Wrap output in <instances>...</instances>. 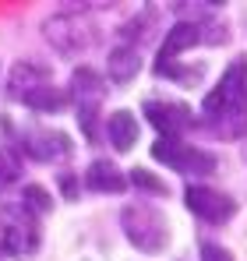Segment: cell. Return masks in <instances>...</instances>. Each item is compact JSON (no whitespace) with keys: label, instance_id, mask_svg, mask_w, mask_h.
<instances>
[{"label":"cell","instance_id":"obj_1","mask_svg":"<svg viewBox=\"0 0 247 261\" xmlns=\"http://www.w3.org/2000/svg\"><path fill=\"white\" fill-rule=\"evenodd\" d=\"M124 233H127V240H131L138 251H145V254H159L166 247V240H169L163 212L152 208V205H145V201L124 208Z\"/></svg>","mask_w":247,"mask_h":261},{"label":"cell","instance_id":"obj_2","mask_svg":"<svg viewBox=\"0 0 247 261\" xmlns=\"http://www.w3.org/2000/svg\"><path fill=\"white\" fill-rule=\"evenodd\" d=\"M247 110V57H237L215 92L205 95V113L208 117H240Z\"/></svg>","mask_w":247,"mask_h":261},{"label":"cell","instance_id":"obj_3","mask_svg":"<svg viewBox=\"0 0 247 261\" xmlns=\"http://www.w3.org/2000/svg\"><path fill=\"white\" fill-rule=\"evenodd\" d=\"M0 233L14 258H32L39 251V222L25 205H0Z\"/></svg>","mask_w":247,"mask_h":261},{"label":"cell","instance_id":"obj_4","mask_svg":"<svg viewBox=\"0 0 247 261\" xmlns=\"http://www.w3.org/2000/svg\"><path fill=\"white\" fill-rule=\"evenodd\" d=\"M152 159H159V163L180 170V173H194V176L215 173V155L212 152L194 148V145H180L177 138H159L152 145Z\"/></svg>","mask_w":247,"mask_h":261},{"label":"cell","instance_id":"obj_5","mask_svg":"<svg viewBox=\"0 0 247 261\" xmlns=\"http://www.w3.org/2000/svg\"><path fill=\"white\" fill-rule=\"evenodd\" d=\"M46 39L60 53L71 57V53H82V49H88L95 43V32H92V25L82 14H57V18L46 21Z\"/></svg>","mask_w":247,"mask_h":261},{"label":"cell","instance_id":"obj_6","mask_svg":"<svg viewBox=\"0 0 247 261\" xmlns=\"http://www.w3.org/2000/svg\"><path fill=\"white\" fill-rule=\"evenodd\" d=\"M184 198H187V208L194 216H202L205 222H226L237 212V201L223 191H212V187H187Z\"/></svg>","mask_w":247,"mask_h":261},{"label":"cell","instance_id":"obj_7","mask_svg":"<svg viewBox=\"0 0 247 261\" xmlns=\"http://www.w3.org/2000/svg\"><path fill=\"white\" fill-rule=\"evenodd\" d=\"M145 113H149V120L163 130L166 138H177V134H184L191 127V110L184 102H173V99H149Z\"/></svg>","mask_w":247,"mask_h":261},{"label":"cell","instance_id":"obj_8","mask_svg":"<svg viewBox=\"0 0 247 261\" xmlns=\"http://www.w3.org/2000/svg\"><path fill=\"white\" fill-rule=\"evenodd\" d=\"M21 148L29 155H36L42 163H53V159H67L71 155V141L67 134H53V130H32L21 138Z\"/></svg>","mask_w":247,"mask_h":261},{"label":"cell","instance_id":"obj_9","mask_svg":"<svg viewBox=\"0 0 247 261\" xmlns=\"http://www.w3.org/2000/svg\"><path fill=\"white\" fill-rule=\"evenodd\" d=\"M50 85V71L36 64V60H21V64H14V71H11V99H25V95H32L36 88H46Z\"/></svg>","mask_w":247,"mask_h":261},{"label":"cell","instance_id":"obj_10","mask_svg":"<svg viewBox=\"0 0 247 261\" xmlns=\"http://www.w3.org/2000/svg\"><path fill=\"white\" fill-rule=\"evenodd\" d=\"M85 184L92 187V191H103V194H120L124 187H127V176L113 166V163H92L88 170H85Z\"/></svg>","mask_w":247,"mask_h":261},{"label":"cell","instance_id":"obj_11","mask_svg":"<svg viewBox=\"0 0 247 261\" xmlns=\"http://www.w3.org/2000/svg\"><path fill=\"white\" fill-rule=\"evenodd\" d=\"M106 134H110V141H113L117 152H131L134 141H138V120H134V113H127V110L110 113V120H106Z\"/></svg>","mask_w":247,"mask_h":261},{"label":"cell","instance_id":"obj_12","mask_svg":"<svg viewBox=\"0 0 247 261\" xmlns=\"http://www.w3.org/2000/svg\"><path fill=\"white\" fill-rule=\"evenodd\" d=\"M138 71H141V57L134 46H117L110 53V78L117 85H127L131 78H138Z\"/></svg>","mask_w":247,"mask_h":261},{"label":"cell","instance_id":"obj_13","mask_svg":"<svg viewBox=\"0 0 247 261\" xmlns=\"http://www.w3.org/2000/svg\"><path fill=\"white\" fill-rule=\"evenodd\" d=\"M71 85H75L78 110H95V106H99V99H103V82H99V74H95V71H88V67L75 71Z\"/></svg>","mask_w":247,"mask_h":261},{"label":"cell","instance_id":"obj_14","mask_svg":"<svg viewBox=\"0 0 247 261\" xmlns=\"http://www.w3.org/2000/svg\"><path fill=\"white\" fill-rule=\"evenodd\" d=\"M198 39H202L198 25H191V21H180V25H173V29H169V36H166V43H163V49H159V60H173L180 49L194 46Z\"/></svg>","mask_w":247,"mask_h":261},{"label":"cell","instance_id":"obj_15","mask_svg":"<svg viewBox=\"0 0 247 261\" xmlns=\"http://www.w3.org/2000/svg\"><path fill=\"white\" fill-rule=\"evenodd\" d=\"M25 102H29L32 110H42V113H57V110H64L67 95H64V92H57L53 85H46V88H36L32 95H25Z\"/></svg>","mask_w":247,"mask_h":261},{"label":"cell","instance_id":"obj_16","mask_svg":"<svg viewBox=\"0 0 247 261\" xmlns=\"http://www.w3.org/2000/svg\"><path fill=\"white\" fill-rule=\"evenodd\" d=\"M21 198H25V208L29 212H50L53 208V198H50V191L46 187H39V184H29L25 191H21Z\"/></svg>","mask_w":247,"mask_h":261},{"label":"cell","instance_id":"obj_17","mask_svg":"<svg viewBox=\"0 0 247 261\" xmlns=\"http://www.w3.org/2000/svg\"><path fill=\"white\" fill-rule=\"evenodd\" d=\"M18 176H21V163H18V155H11L7 148H0V187L14 184Z\"/></svg>","mask_w":247,"mask_h":261},{"label":"cell","instance_id":"obj_18","mask_svg":"<svg viewBox=\"0 0 247 261\" xmlns=\"http://www.w3.org/2000/svg\"><path fill=\"white\" fill-rule=\"evenodd\" d=\"M127 180H131L134 187H141V191H152V194H166V184H163V180H159V176H152L149 170H141V166H138V170H131V176H127Z\"/></svg>","mask_w":247,"mask_h":261},{"label":"cell","instance_id":"obj_19","mask_svg":"<svg viewBox=\"0 0 247 261\" xmlns=\"http://www.w3.org/2000/svg\"><path fill=\"white\" fill-rule=\"evenodd\" d=\"M202 261H233V254L219 244H202Z\"/></svg>","mask_w":247,"mask_h":261},{"label":"cell","instance_id":"obj_20","mask_svg":"<svg viewBox=\"0 0 247 261\" xmlns=\"http://www.w3.org/2000/svg\"><path fill=\"white\" fill-rule=\"evenodd\" d=\"M60 184H64V194H67V198H75V176L64 173V176H60Z\"/></svg>","mask_w":247,"mask_h":261}]
</instances>
